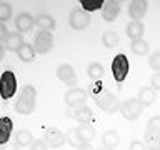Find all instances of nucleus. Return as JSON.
Instances as JSON below:
<instances>
[{"instance_id":"obj_17","label":"nucleus","mask_w":160,"mask_h":150,"mask_svg":"<svg viewBox=\"0 0 160 150\" xmlns=\"http://www.w3.org/2000/svg\"><path fill=\"white\" fill-rule=\"evenodd\" d=\"M15 143L18 145V147H23V148H30L32 147V143L35 142V138H33V135H32V132L30 130H27V128H20V130H17L15 132V140H13Z\"/></svg>"},{"instance_id":"obj_32","label":"nucleus","mask_w":160,"mask_h":150,"mask_svg":"<svg viewBox=\"0 0 160 150\" xmlns=\"http://www.w3.org/2000/svg\"><path fill=\"white\" fill-rule=\"evenodd\" d=\"M147 130H150V132H158V133H160V115H155V117H152V118L148 120Z\"/></svg>"},{"instance_id":"obj_26","label":"nucleus","mask_w":160,"mask_h":150,"mask_svg":"<svg viewBox=\"0 0 160 150\" xmlns=\"http://www.w3.org/2000/svg\"><path fill=\"white\" fill-rule=\"evenodd\" d=\"M65 138H67V143L68 145H72V147L75 148H78L80 145H82V137H80V132H78V127H73V128H70L67 133H65Z\"/></svg>"},{"instance_id":"obj_5","label":"nucleus","mask_w":160,"mask_h":150,"mask_svg":"<svg viewBox=\"0 0 160 150\" xmlns=\"http://www.w3.org/2000/svg\"><path fill=\"white\" fill-rule=\"evenodd\" d=\"M53 47V35L47 30H38L33 37V50L38 55L48 53Z\"/></svg>"},{"instance_id":"obj_40","label":"nucleus","mask_w":160,"mask_h":150,"mask_svg":"<svg viewBox=\"0 0 160 150\" xmlns=\"http://www.w3.org/2000/svg\"><path fill=\"white\" fill-rule=\"evenodd\" d=\"M95 150H115V148H110V147H105V145H102V147L95 148Z\"/></svg>"},{"instance_id":"obj_35","label":"nucleus","mask_w":160,"mask_h":150,"mask_svg":"<svg viewBox=\"0 0 160 150\" xmlns=\"http://www.w3.org/2000/svg\"><path fill=\"white\" fill-rule=\"evenodd\" d=\"M128 150H147V148H145L143 142H140V140H132V143H130Z\"/></svg>"},{"instance_id":"obj_3","label":"nucleus","mask_w":160,"mask_h":150,"mask_svg":"<svg viewBox=\"0 0 160 150\" xmlns=\"http://www.w3.org/2000/svg\"><path fill=\"white\" fill-rule=\"evenodd\" d=\"M17 92V77L12 70H5L0 75V97L2 100H10Z\"/></svg>"},{"instance_id":"obj_9","label":"nucleus","mask_w":160,"mask_h":150,"mask_svg":"<svg viewBox=\"0 0 160 150\" xmlns=\"http://www.w3.org/2000/svg\"><path fill=\"white\" fill-rule=\"evenodd\" d=\"M65 115L70 118H73L75 122H78L80 125H90V122L93 120V112L88 105H82V107H78V108H68Z\"/></svg>"},{"instance_id":"obj_28","label":"nucleus","mask_w":160,"mask_h":150,"mask_svg":"<svg viewBox=\"0 0 160 150\" xmlns=\"http://www.w3.org/2000/svg\"><path fill=\"white\" fill-rule=\"evenodd\" d=\"M105 0H80V8L85 12H95V10H102Z\"/></svg>"},{"instance_id":"obj_11","label":"nucleus","mask_w":160,"mask_h":150,"mask_svg":"<svg viewBox=\"0 0 160 150\" xmlns=\"http://www.w3.org/2000/svg\"><path fill=\"white\" fill-rule=\"evenodd\" d=\"M147 10H148L147 0H133V2L128 3V17L135 20V22H140L145 17Z\"/></svg>"},{"instance_id":"obj_23","label":"nucleus","mask_w":160,"mask_h":150,"mask_svg":"<svg viewBox=\"0 0 160 150\" xmlns=\"http://www.w3.org/2000/svg\"><path fill=\"white\" fill-rule=\"evenodd\" d=\"M102 142H103L105 147L115 148L120 143V135L115 132V130H107V132H103V135H102Z\"/></svg>"},{"instance_id":"obj_18","label":"nucleus","mask_w":160,"mask_h":150,"mask_svg":"<svg viewBox=\"0 0 160 150\" xmlns=\"http://www.w3.org/2000/svg\"><path fill=\"white\" fill-rule=\"evenodd\" d=\"M125 33H127V37L132 40V42L133 40H140L145 33V27H143L142 22H135V20H132V22L127 25V28H125Z\"/></svg>"},{"instance_id":"obj_31","label":"nucleus","mask_w":160,"mask_h":150,"mask_svg":"<svg viewBox=\"0 0 160 150\" xmlns=\"http://www.w3.org/2000/svg\"><path fill=\"white\" fill-rule=\"evenodd\" d=\"M148 65H150V68L155 70V72H160V50H155V52L150 55Z\"/></svg>"},{"instance_id":"obj_25","label":"nucleus","mask_w":160,"mask_h":150,"mask_svg":"<svg viewBox=\"0 0 160 150\" xmlns=\"http://www.w3.org/2000/svg\"><path fill=\"white\" fill-rule=\"evenodd\" d=\"M130 50L135 53V55H147L148 53V50H150V45L148 42H145L143 38H140V40H133L132 43H130Z\"/></svg>"},{"instance_id":"obj_12","label":"nucleus","mask_w":160,"mask_h":150,"mask_svg":"<svg viewBox=\"0 0 160 150\" xmlns=\"http://www.w3.org/2000/svg\"><path fill=\"white\" fill-rule=\"evenodd\" d=\"M43 140H45V143H47L50 148H60L65 142H67L65 133H62L57 128H47V130H45Z\"/></svg>"},{"instance_id":"obj_6","label":"nucleus","mask_w":160,"mask_h":150,"mask_svg":"<svg viewBox=\"0 0 160 150\" xmlns=\"http://www.w3.org/2000/svg\"><path fill=\"white\" fill-rule=\"evenodd\" d=\"M143 105L140 103L138 98H127L122 102V107H120V113L125 120H137L140 115L143 113Z\"/></svg>"},{"instance_id":"obj_15","label":"nucleus","mask_w":160,"mask_h":150,"mask_svg":"<svg viewBox=\"0 0 160 150\" xmlns=\"http://www.w3.org/2000/svg\"><path fill=\"white\" fill-rule=\"evenodd\" d=\"M13 132V122L10 117H0V145L8 143L10 137H12Z\"/></svg>"},{"instance_id":"obj_22","label":"nucleus","mask_w":160,"mask_h":150,"mask_svg":"<svg viewBox=\"0 0 160 150\" xmlns=\"http://www.w3.org/2000/svg\"><path fill=\"white\" fill-rule=\"evenodd\" d=\"M18 58L22 60V62L25 63H32L33 62V58H35V50H33V45H30V43H23L22 47L18 48Z\"/></svg>"},{"instance_id":"obj_19","label":"nucleus","mask_w":160,"mask_h":150,"mask_svg":"<svg viewBox=\"0 0 160 150\" xmlns=\"http://www.w3.org/2000/svg\"><path fill=\"white\" fill-rule=\"evenodd\" d=\"M35 23L38 25L40 30H47V32L55 30V27H57V20L48 13H38L37 17H35Z\"/></svg>"},{"instance_id":"obj_33","label":"nucleus","mask_w":160,"mask_h":150,"mask_svg":"<svg viewBox=\"0 0 160 150\" xmlns=\"http://www.w3.org/2000/svg\"><path fill=\"white\" fill-rule=\"evenodd\" d=\"M28 150H48V145L45 143V140H35Z\"/></svg>"},{"instance_id":"obj_10","label":"nucleus","mask_w":160,"mask_h":150,"mask_svg":"<svg viewBox=\"0 0 160 150\" xmlns=\"http://www.w3.org/2000/svg\"><path fill=\"white\" fill-rule=\"evenodd\" d=\"M55 73H57V78L62 83L67 85V87H72V88L77 87V73H75V70H73V67L70 63L58 65Z\"/></svg>"},{"instance_id":"obj_29","label":"nucleus","mask_w":160,"mask_h":150,"mask_svg":"<svg viewBox=\"0 0 160 150\" xmlns=\"http://www.w3.org/2000/svg\"><path fill=\"white\" fill-rule=\"evenodd\" d=\"M78 132H80V137H82L83 143H90L95 138V130H93V127H90V125H80Z\"/></svg>"},{"instance_id":"obj_13","label":"nucleus","mask_w":160,"mask_h":150,"mask_svg":"<svg viewBox=\"0 0 160 150\" xmlns=\"http://www.w3.org/2000/svg\"><path fill=\"white\" fill-rule=\"evenodd\" d=\"M120 2L117 0H107L102 7V18L105 22H113L115 18L120 15Z\"/></svg>"},{"instance_id":"obj_16","label":"nucleus","mask_w":160,"mask_h":150,"mask_svg":"<svg viewBox=\"0 0 160 150\" xmlns=\"http://www.w3.org/2000/svg\"><path fill=\"white\" fill-rule=\"evenodd\" d=\"M23 43L25 42H23L22 33L13 32V33L7 35V38H5V42H3V47H5V50H8V52H18V48L22 47Z\"/></svg>"},{"instance_id":"obj_7","label":"nucleus","mask_w":160,"mask_h":150,"mask_svg":"<svg viewBox=\"0 0 160 150\" xmlns=\"http://www.w3.org/2000/svg\"><path fill=\"white\" fill-rule=\"evenodd\" d=\"M63 100H65V103H67L68 108H78V107H82V105L87 103L88 92H87V90H83V88H80V87L70 88V90L65 92Z\"/></svg>"},{"instance_id":"obj_37","label":"nucleus","mask_w":160,"mask_h":150,"mask_svg":"<svg viewBox=\"0 0 160 150\" xmlns=\"http://www.w3.org/2000/svg\"><path fill=\"white\" fill-rule=\"evenodd\" d=\"M18 148H20V147H18L15 142H8V143H5L0 150H18Z\"/></svg>"},{"instance_id":"obj_2","label":"nucleus","mask_w":160,"mask_h":150,"mask_svg":"<svg viewBox=\"0 0 160 150\" xmlns=\"http://www.w3.org/2000/svg\"><path fill=\"white\" fill-rule=\"evenodd\" d=\"M35 103H37V90L32 83H27L15 102V112L20 115H30L35 110Z\"/></svg>"},{"instance_id":"obj_38","label":"nucleus","mask_w":160,"mask_h":150,"mask_svg":"<svg viewBox=\"0 0 160 150\" xmlns=\"http://www.w3.org/2000/svg\"><path fill=\"white\" fill-rule=\"evenodd\" d=\"M77 150H95V148H93V145H92V143H82Z\"/></svg>"},{"instance_id":"obj_8","label":"nucleus","mask_w":160,"mask_h":150,"mask_svg":"<svg viewBox=\"0 0 160 150\" xmlns=\"http://www.w3.org/2000/svg\"><path fill=\"white\" fill-rule=\"evenodd\" d=\"M90 20H92V17H90L88 12H85L82 8H73L70 12L68 23L73 30H85L90 25Z\"/></svg>"},{"instance_id":"obj_36","label":"nucleus","mask_w":160,"mask_h":150,"mask_svg":"<svg viewBox=\"0 0 160 150\" xmlns=\"http://www.w3.org/2000/svg\"><path fill=\"white\" fill-rule=\"evenodd\" d=\"M7 35H8V30H7V27H5V23H0V43L5 42Z\"/></svg>"},{"instance_id":"obj_30","label":"nucleus","mask_w":160,"mask_h":150,"mask_svg":"<svg viewBox=\"0 0 160 150\" xmlns=\"http://www.w3.org/2000/svg\"><path fill=\"white\" fill-rule=\"evenodd\" d=\"M12 18V7L8 2H0V23H5Z\"/></svg>"},{"instance_id":"obj_4","label":"nucleus","mask_w":160,"mask_h":150,"mask_svg":"<svg viewBox=\"0 0 160 150\" xmlns=\"http://www.w3.org/2000/svg\"><path fill=\"white\" fill-rule=\"evenodd\" d=\"M128 70H130V63H128V58L125 53H118L115 55L113 60H112V73H113V78L118 85L127 78L128 75Z\"/></svg>"},{"instance_id":"obj_1","label":"nucleus","mask_w":160,"mask_h":150,"mask_svg":"<svg viewBox=\"0 0 160 150\" xmlns=\"http://www.w3.org/2000/svg\"><path fill=\"white\" fill-rule=\"evenodd\" d=\"M105 85L100 82H92L88 85V95L92 97L93 100V103L97 105V107L102 110V112L105 113H115V112H118L120 107H122V102L115 97V95L112 92H108V90H105L103 88Z\"/></svg>"},{"instance_id":"obj_14","label":"nucleus","mask_w":160,"mask_h":150,"mask_svg":"<svg viewBox=\"0 0 160 150\" xmlns=\"http://www.w3.org/2000/svg\"><path fill=\"white\" fill-rule=\"evenodd\" d=\"M35 25V17H32L28 12H22L15 17V28L18 30L20 33L30 32Z\"/></svg>"},{"instance_id":"obj_24","label":"nucleus","mask_w":160,"mask_h":150,"mask_svg":"<svg viewBox=\"0 0 160 150\" xmlns=\"http://www.w3.org/2000/svg\"><path fill=\"white\" fill-rule=\"evenodd\" d=\"M103 73H105V70L102 67V63H98V62H93L87 67V75L93 80V82H98V80L103 77Z\"/></svg>"},{"instance_id":"obj_27","label":"nucleus","mask_w":160,"mask_h":150,"mask_svg":"<svg viewBox=\"0 0 160 150\" xmlns=\"http://www.w3.org/2000/svg\"><path fill=\"white\" fill-rule=\"evenodd\" d=\"M120 42V37L117 32H105L102 35V43L105 48H115Z\"/></svg>"},{"instance_id":"obj_34","label":"nucleus","mask_w":160,"mask_h":150,"mask_svg":"<svg viewBox=\"0 0 160 150\" xmlns=\"http://www.w3.org/2000/svg\"><path fill=\"white\" fill-rule=\"evenodd\" d=\"M150 87H152V88L155 90V92H160V72H158V73H153Z\"/></svg>"},{"instance_id":"obj_20","label":"nucleus","mask_w":160,"mask_h":150,"mask_svg":"<svg viewBox=\"0 0 160 150\" xmlns=\"http://www.w3.org/2000/svg\"><path fill=\"white\" fill-rule=\"evenodd\" d=\"M143 145L147 150H160V133L145 130L143 133Z\"/></svg>"},{"instance_id":"obj_39","label":"nucleus","mask_w":160,"mask_h":150,"mask_svg":"<svg viewBox=\"0 0 160 150\" xmlns=\"http://www.w3.org/2000/svg\"><path fill=\"white\" fill-rule=\"evenodd\" d=\"M3 53H5V47H3L2 43H0V60L3 58Z\"/></svg>"},{"instance_id":"obj_21","label":"nucleus","mask_w":160,"mask_h":150,"mask_svg":"<svg viewBox=\"0 0 160 150\" xmlns=\"http://www.w3.org/2000/svg\"><path fill=\"white\" fill-rule=\"evenodd\" d=\"M138 100L143 107H150V105L157 100V92H155L152 87H143L138 92Z\"/></svg>"}]
</instances>
